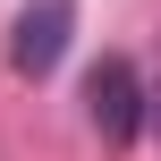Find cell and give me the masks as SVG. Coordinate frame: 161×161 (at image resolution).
<instances>
[{
    "instance_id": "cell-1",
    "label": "cell",
    "mask_w": 161,
    "mask_h": 161,
    "mask_svg": "<svg viewBox=\"0 0 161 161\" xmlns=\"http://www.w3.org/2000/svg\"><path fill=\"white\" fill-rule=\"evenodd\" d=\"M68 34H76V0H25V17L8 34V68L17 76H51L68 59Z\"/></svg>"
},
{
    "instance_id": "cell-2",
    "label": "cell",
    "mask_w": 161,
    "mask_h": 161,
    "mask_svg": "<svg viewBox=\"0 0 161 161\" xmlns=\"http://www.w3.org/2000/svg\"><path fill=\"white\" fill-rule=\"evenodd\" d=\"M85 119L102 127V144H136V127H144V85H136L127 59H102V68L85 76Z\"/></svg>"
}]
</instances>
